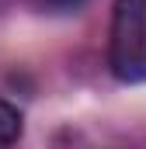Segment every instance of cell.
Here are the masks:
<instances>
[{
    "label": "cell",
    "mask_w": 146,
    "mask_h": 149,
    "mask_svg": "<svg viewBox=\"0 0 146 149\" xmlns=\"http://www.w3.org/2000/svg\"><path fill=\"white\" fill-rule=\"evenodd\" d=\"M146 49V0H111V38L108 66L111 73L136 59Z\"/></svg>",
    "instance_id": "obj_1"
},
{
    "label": "cell",
    "mask_w": 146,
    "mask_h": 149,
    "mask_svg": "<svg viewBox=\"0 0 146 149\" xmlns=\"http://www.w3.org/2000/svg\"><path fill=\"white\" fill-rule=\"evenodd\" d=\"M21 132H25V118H21V111H18L11 101L0 97V142H4V146H14V142L21 139Z\"/></svg>",
    "instance_id": "obj_2"
},
{
    "label": "cell",
    "mask_w": 146,
    "mask_h": 149,
    "mask_svg": "<svg viewBox=\"0 0 146 149\" xmlns=\"http://www.w3.org/2000/svg\"><path fill=\"white\" fill-rule=\"evenodd\" d=\"M115 80L118 83H146V49L136 59H129L125 66H118L115 70Z\"/></svg>",
    "instance_id": "obj_3"
},
{
    "label": "cell",
    "mask_w": 146,
    "mask_h": 149,
    "mask_svg": "<svg viewBox=\"0 0 146 149\" xmlns=\"http://www.w3.org/2000/svg\"><path fill=\"white\" fill-rule=\"evenodd\" d=\"M45 10H52V14H70V10H80L87 0H38Z\"/></svg>",
    "instance_id": "obj_4"
},
{
    "label": "cell",
    "mask_w": 146,
    "mask_h": 149,
    "mask_svg": "<svg viewBox=\"0 0 146 149\" xmlns=\"http://www.w3.org/2000/svg\"><path fill=\"white\" fill-rule=\"evenodd\" d=\"M0 149H7V146H4V142H0Z\"/></svg>",
    "instance_id": "obj_5"
}]
</instances>
